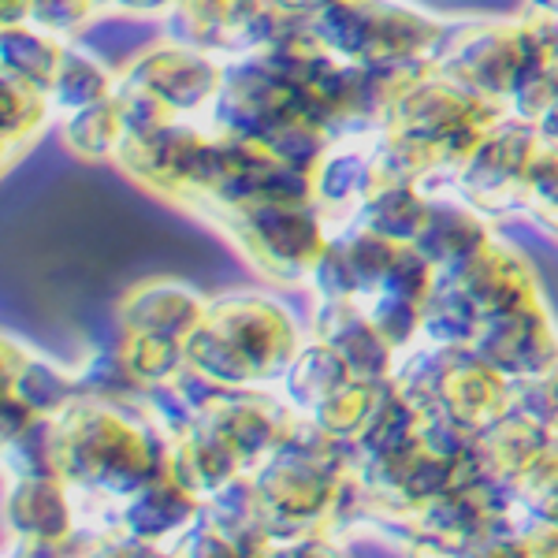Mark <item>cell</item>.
I'll use <instances>...</instances> for the list:
<instances>
[{
    "label": "cell",
    "mask_w": 558,
    "mask_h": 558,
    "mask_svg": "<svg viewBox=\"0 0 558 558\" xmlns=\"http://www.w3.org/2000/svg\"><path fill=\"white\" fill-rule=\"evenodd\" d=\"M183 347L186 365L220 387H257L294 365L291 317L279 305L257 299L205 305Z\"/></svg>",
    "instance_id": "obj_1"
},
{
    "label": "cell",
    "mask_w": 558,
    "mask_h": 558,
    "mask_svg": "<svg viewBox=\"0 0 558 558\" xmlns=\"http://www.w3.org/2000/svg\"><path fill=\"white\" fill-rule=\"evenodd\" d=\"M108 86H112V78H108L94 60H86L83 52H64L57 78H52V86H49V97L57 105H64L68 112H78V108L105 101V97L112 94Z\"/></svg>",
    "instance_id": "obj_2"
}]
</instances>
